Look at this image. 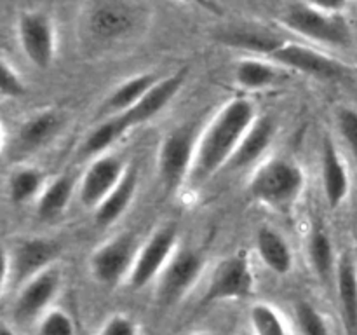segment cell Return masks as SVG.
Returning a JSON list of instances; mask_svg holds the SVG:
<instances>
[{
    "instance_id": "obj_1",
    "label": "cell",
    "mask_w": 357,
    "mask_h": 335,
    "mask_svg": "<svg viewBox=\"0 0 357 335\" xmlns=\"http://www.w3.org/2000/svg\"><path fill=\"white\" fill-rule=\"evenodd\" d=\"M153 20L155 9L149 0H82L77 38L87 54H112L142 40Z\"/></svg>"
},
{
    "instance_id": "obj_2",
    "label": "cell",
    "mask_w": 357,
    "mask_h": 335,
    "mask_svg": "<svg viewBox=\"0 0 357 335\" xmlns=\"http://www.w3.org/2000/svg\"><path fill=\"white\" fill-rule=\"evenodd\" d=\"M257 117L253 101L246 98H232L213 115L208 126L199 133L188 187L199 188L222 168H227Z\"/></svg>"
},
{
    "instance_id": "obj_3",
    "label": "cell",
    "mask_w": 357,
    "mask_h": 335,
    "mask_svg": "<svg viewBox=\"0 0 357 335\" xmlns=\"http://www.w3.org/2000/svg\"><path fill=\"white\" fill-rule=\"evenodd\" d=\"M305 188V174L295 161L272 157L255 170L248 181V194L275 211H288L298 202Z\"/></svg>"
},
{
    "instance_id": "obj_4",
    "label": "cell",
    "mask_w": 357,
    "mask_h": 335,
    "mask_svg": "<svg viewBox=\"0 0 357 335\" xmlns=\"http://www.w3.org/2000/svg\"><path fill=\"white\" fill-rule=\"evenodd\" d=\"M278 23L284 30L303 38L307 44L347 49L354 42L352 27L344 13H326L309 3H293L278 16Z\"/></svg>"
},
{
    "instance_id": "obj_5",
    "label": "cell",
    "mask_w": 357,
    "mask_h": 335,
    "mask_svg": "<svg viewBox=\"0 0 357 335\" xmlns=\"http://www.w3.org/2000/svg\"><path fill=\"white\" fill-rule=\"evenodd\" d=\"M16 37L21 52L35 68H51L58 54V28L47 10H23L16 21Z\"/></svg>"
},
{
    "instance_id": "obj_6",
    "label": "cell",
    "mask_w": 357,
    "mask_h": 335,
    "mask_svg": "<svg viewBox=\"0 0 357 335\" xmlns=\"http://www.w3.org/2000/svg\"><path fill=\"white\" fill-rule=\"evenodd\" d=\"M199 133L192 124L174 128L162 138L157 152V174L166 191H178L187 185Z\"/></svg>"
},
{
    "instance_id": "obj_7",
    "label": "cell",
    "mask_w": 357,
    "mask_h": 335,
    "mask_svg": "<svg viewBox=\"0 0 357 335\" xmlns=\"http://www.w3.org/2000/svg\"><path fill=\"white\" fill-rule=\"evenodd\" d=\"M59 244L45 237H28L20 241L13 251H3L2 257V292L10 285H24L42 271L51 267L58 258Z\"/></svg>"
},
{
    "instance_id": "obj_8",
    "label": "cell",
    "mask_w": 357,
    "mask_h": 335,
    "mask_svg": "<svg viewBox=\"0 0 357 335\" xmlns=\"http://www.w3.org/2000/svg\"><path fill=\"white\" fill-rule=\"evenodd\" d=\"M178 244V227L176 223L169 222L153 230L149 239L139 244L136 253L135 264L128 276V285L132 290H142L149 286L153 279L160 276L173 255L176 253Z\"/></svg>"
},
{
    "instance_id": "obj_9",
    "label": "cell",
    "mask_w": 357,
    "mask_h": 335,
    "mask_svg": "<svg viewBox=\"0 0 357 335\" xmlns=\"http://www.w3.org/2000/svg\"><path fill=\"white\" fill-rule=\"evenodd\" d=\"M264 58L278 63L282 68L296 70L307 73L316 79L337 80L345 73L347 66L342 65L338 59L331 58L326 52L319 51L310 44L293 40H275Z\"/></svg>"
},
{
    "instance_id": "obj_10",
    "label": "cell",
    "mask_w": 357,
    "mask_h": 335,
    "mask_svg": "<svg viewBox=\"0 0 357 335\" xmlns=\"http://www.w3.org/2000/svg\"><path fill=\"white\" fill-rule=\"evenodd\" d=\"M255 274L250 258L244 250L222 258L209 276L208 288L202 302L213 304L222 300H243L253 293Z\"/></svg>"
},
{
    "instance_id": "obj_11",
    "label": "cell",
    "mask_w": 357,
    "mask_h": 335,
    "mask_svg": "<svg viewBox=\"0 0 357 335\" xmlns=\"http://www.w3.org/2000/svg\"><path fill=\"white\" fill-rule=\"evenodd\" d=\"M138 248L136 237L129 232L105 241L91 253L89 269L93 278L103 286H115L122 279H128Z\"/></svg>"
},
{
    "instance_id": "obj_12",
    "label": "cell",
    "mask_w": 357,
    "mask_h": 335,
    "mask_svg": "<svg viewBox=\"0 0 357 335\" xmlns=\"http://www.w3.org/2000/svg\"><path fill=\"white\" fill-rule=\"evenodd\" d=\"M204 269V258L199 251L183 248L176 250L169 264L157 278L155 299L160 306H173L183 299L195 285Z\"/></svg>"
},
{
    "instance_id": "obj_13",
    "label": "cell",
    "mask_w": 357,
    "mask_h": 335,
    "mask_svg": "<svg viewBox=\"0 0 357 335\" xmlns=\"http://www.w3.org/2000/svg\"><path fill=\"white\" fill-rule=\"evenodd\" d=\"M129 164L119 154L107 152L94 157L79 184V198L86 208L94 209L122 180Z\"/></svg>"
},
{
    "instance_id": "obj_14",
    "label": "cell",
    "mask_w": 357,
    "mask_h": 335,
    "mask_svg": "<svg viewBox=\"0 0 357 335\" xmlns=\"http://www.w3.org/2000/svg\"><path fill=\"white\" fill-rule=\"evenodd\" d=\"M61 288V274L56 267H49L37 274L35 278L28 279L24 285L20 286L16 300H14V318L20 323L40 320L52 300L58 295Z\"/></svg>"
},
{
    "instance_id": "obj_15",
    "label": "cell",
    "mask_w": 357,
    "mask_h": 335,
    "mask_svg": "<svg viewBox=\"0 0 357 335\" xmlns=\"http://www.w3.org/2000/svg\"><path fill=\"white\" fill-rule=\"evenodd\" d=\"M187 68H180L178 72L171 73L164 79H159L135 107L122 112L121 115L126 124H128V128L135 129L157 117L174 100V96L180 93L185 80H187Z\"/></svg>"
},
{
    "instance_id": "obj_16",
    "label": "cell",
    "mask_w": 357,
    "mask_h": 335,
    "mask_svg": "<svg viewBox=\"0 0 357 335\" xmlns=\"http://www.w3.org/2000/svg\"><path fill=\"white\" fill-rule=\"evenodd\" d=\"M321 181L328 206L331 209L340 208L351 192V177L338 149L330 138H324L321 149Z\"/></svg>"
},
{
    "instance_id": "obj_17",
    "label": "cell",
    "mask_w": 357,
    "mask_h": 335,
    "mask_svg": "<svg viewBox=\"0 0 357 335\" xmlns=\"http://www.w3.org/2000/svg\"><path fill=\"white\" fill-rule=\"evenodd\" d=\"M278 124L271 115H260L255 119L251 128L241 140L239 147L234 152L232 159L229 161L227 168L230 170H243L257 163L261 156L268 150V147L274 142Z\"/></svg>"
},
{
    "instance_id": "obj_18",
    "label": "cell",
    "mask_w": 357,
    "mask_h": 335,
    "mask_svg": "<svg viewBox=\"0 0 357 335\" xmlns=\"http://www.w3.org/2000/svg\"><path fill=\"white\" fill-rule=\"evenodd\" d=\"M139 171L136 164H129L122 180L115 185L114 191L93 209L94 222L100 227H108L117 222L122 215L129 209L135 195L138 192Z\"/></svg>"
},
{
    "instance_id": "obj_19",
    "label": "cell",
    "mask_w": 357,
    "mask_h": 335,
    "mask_svg": "<svg viewBox=\"0 0 357 335\" xmlns=\"http://www.w3.org/2000/svg\"><path fill=\"white\" fill-rule=\"evenodd\" d=\"M335 279L344 328L347 335H357V267L349 253L338 257Z\"/></svg>"
},
{
    "instance_id": "obj_20",
    "label": "cell",
    "mask_w": 357,
    "mask_h": 335,
    "mask_svg": "<svg viewBox=\"0 0 357 335\" xmlns=\"http://www.w3.org/2000/svg\"><path fill=\"white\" fill-rule=\"evenodd\" d=\"M255 246H257V253L260 260L274 274L286 276L291 272L293 251L281 232L267 225L260 227L257 232Z\"/></svg>"
},
{
    "instance_id": "obj_21",
    "label": "cell",
    "mask_w": 357,
    "mask_h": 335,
    "mask_svg": "<svg viewBox=\"0 0 357 335\" xmlns=\"http://www.w3.org/2000/svg\"><path fill=\"white\" fill-rule=\"evenodd\" d=\"M282 66L261 56H250L237 61L234 80L246 91H260L271 87L281 79Z\"/></svg>"
},
{
    "instance_id": "obj_22",
    "label": "cell",
    "mask_w": 357,
    "mask_h": 335,
    "mask_svg": "<svg viewBox=\"0 0 357 335\" xmlns=\"http://www.w3.org/2000/svg\"><path fill=\"white\" fill-rule=\"evenodd\" d=\"M157 80H159V77L146 72L129 77L124 82L119 84V86L108 94L107 100H105L103 103V112L107 114V117L108 115L122 114V112L135 107V105L149 93L150 87H152Z\"/></svg>"
},
{
    "instance_id": "obj_23",
    "label": "cell",
    "mask_w": 357,
    "mask_h": 335,
    "mask_svg": "<svg viewBox=\"0 0 357 335\" xmlns=\"http://www.w3.org/2000/svg\"><path fill=\"white\" fill-rule=\"evenodd\" d=\"M63 124V117L58 110H40L30 115L17 131V142L23 150H35L45 145Z\"/></svg>"
},
{
    "instance_id": "obj_24",
    "label": "cell",
    "mask_w": 357,
    "mask_h": 335,
    "mask_svg": "<svg viewBox=\"0 0 357 335\" xmlns=\"http://www.w3.org/2000/svg\"><path fill=\"white\" fill-rule=\"evenodd\" d=\"M307 255H309L310 269L317 276V279L323 283L330 281L337 271L338 258H335L333 243L323 225H314L310 229L309 239H307Z\"/></svg>"
},
{
    "instance_id": "obj_25",
    "label": "cell",
    "mask_w": 357,
    "mask_h": 335,
    "mask_svg": "<svg viewBox=\"0 0 357 335\" xmlns=\"http://www.w3.org/2000/svg\"><path fill=\"white\" fill-rule=\"evenodd\" d=\"M73 188H75V184H73V178L70 174H59L54 180L47 181V185L37 199L38 218L44 220V222L59 218L72 201Z\"/></svg>"
},
{
    "instance_id": "obj_26",
    "label": "cell",
    "mask_w": 357,
    "mask_h": 335,
    "mask_svg": "<svg viewBox=\"0 0 357 335\" xmlns=\"http://www.w3.org/2000/svg\"><path fill=\"white\" fill-rule=\"evenodd\" d=\"M131 129L128 128L126 121L122 119L121 114H115V115H108L103 122L93 128L89 131V135L84 138L82 150L84 156H91V157H98L101 154H107L119 140L122 138L124 135Z\"/></svg>"
},
{
    "instance_id": "obj_27",
    "label": "cell",
    "mask_w": 357,
    "mask_h": 335,
    "mask_svg": "<svg viewBox=\"0 0 357 335\" xmlns=\"http://www.w3.org/2000/svg\"><path fill=\"white\" fill-rule=\"evenodd\" d=\"M47 185L44 171L35 166H20L10 171L7 180V195L13 204H26L37 201Z\"/></svg>"
},
{
    "instance_id": "obj_28",
    "label": "cell",
    "mask_w": 357,
    "mask_h": 335,
    "mask_svg": "<svg viewBox=\"0 0 357 335\" xmlns=\"http://www.w3.org/2000/svg\"><path fill=\"white\" fill-rule=\"evenodd\" d=\"M250 323L253 335H288L281 314L271 304H253L250 309Z\"/></svg>"
},
{
    "instance_id": "obj_29",
    "label": "cell",
    "mask_w": 357,
    "mask_h": 335,
    "mask_svg": "<svg viewBox=\"0 0 357 335\" xmlns=\"http://www.w3.org/2000/svg\"><path fill=\"white\" fill-rule=\"evenodd\" d=\"M295 320L300 335H330L326 318L307 300L295 304Z\"/></svg>"
},
{
    "instance_id": "obj_30",
    "label": "cell",
    "mask_w": 357,
    "mask_h": 335,
    "mask_svg": "<svg viewBox=\"0 0 357 335\" xmlns=\"http://www.w3.org/2000/svg\"><path fill=\"white\" fill-rule=\"evenodd\" d=\"M37 335H79L72 316L63 309H51L38 320Z\"/></svg>"
},
{
    "instance_id": "obj_31",
    "label": "cell",
    "mask_w": 357,
    "mask_h": 335,
    "mask_svg": "<svg viewBox=\"0 0 357 335\" xmlns=\"http://www.w3.org/2000/svg\"><path fill=\"white\" fill-rule=\"evenodd\" d=\"M0 70H2V79H0V96H2V100H20L21 96H24L26 86H24L17 70L14 68V65H10L6 56H2Z\"/></svg>"
},
{
    "instance_id": "obj_32",
    "label": "cell",
    "mask_w": 357,
    "mask_h": 335,
    "mask_svg": "<svg viewBox=\"0 0 357 335\" xmlns=\"http://www.w3.org/2000/svg\"><path fill=\"white\" fill-rule=\"evenodd\" d=\"M337 128L340 131L342 138L357 157V110L354 108H338L337 112Z\"/></svg>"
},
{
    "instance_id": "obj_33",
    "label": "cell",
    "mask_w": 357,
    "mask_h": 335,
    "mask_svg": "<svg viewBox=\"0 0 357 335\" xmlns=\"http://www.w3.org/2000/svg\"><path fill=\"white\" fill-rule=\"evenodd\" d=\"M96 335H139V328L135 320L124 314H114L108 318Z\"/></svg>"
},
{
    "instance_id": "obj_34",
    "label": "cell",
    "mask_w": 357,
    "mask_h": 335,
    "mask_svg": "<svg viewBox=\"0 0 357 335\" xmlns=\"http://www.w3.org/2000/svg\"><path fill=\"white\" fill-rule=\"evenodd\" d=\"M349 0H305V3L326 13H344Z\"/></svg>"
},
{
    "instance_id": "obj_35",
    "label": "cell",
    "mask_w": 357,
    "mask_h": 335,
    "mask_svg": "<svg viewBox=\"0 0 357 335\" xmlns=\"http://www.w3.org/2000/svg\"><path fill=\"white\" fill-rule=\"evenodd\" d=\"M180 2L206 10V13L213 14V16H223V7L216 0H180Z\"/></svg>"
},
{
    "instance_id": "obj_36",
    "label": "cell",
    "mask_w": 357,
    "mask_h": 335,
    "mask_svg": "<svg viewBox=\"0 0 357 335\" xmlns=\"http://www.w3.org/2000/svg\"><path fill=\"white\" fill-rule=\"evenodd\" d=\"M0 335H16V334H14V330L9 327V325L2 323V328H0Z\"/></svg>"
},
{
    "instance_id": "obj_37",
    "label": "cell",
    "mask_w": 357,
    "mask_h": 335,
    "mask_svg": "<svg viewBox=\"0 0 357 335\" xmlns=\"http://www.w3.org/2000/svg\"><path fill=\"white\" fill-rule=\"evenodd\" d=\"M192 335H211V334H208V332H199V334H192Z\"/></svg>"
}]
</instances>
